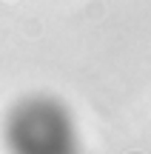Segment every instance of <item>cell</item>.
<instances>
[{
    "label": "cell",
    "mask_w": 151,
    "mask_h": 154,
    "mask_svg": "<svg viewBox=\"0 0 151 154\" xmlns=\"http://www.w3.org/2000/svg\"><path fill=\"white\" fill-rule=\"evenodd\" d=\"M23 32H29V37H37V34H40V23L37 20H29V26H23Z\"/></svg>",
    "instance_id": "cell-1"
},
{
    "label": "cell",
    "mask_w": 151,
    "mask_h": 154,
    "mask_svg": "<svg viewBox=\"0 0 151 154\" xmlns=\"http://www.w3.org/2000/svg\"><path fill=\"white\" fill-rule=\"evenodd\" d=\"M6 3H17V0H6Z\"/></svg>",
    "instance_id": "cell-2"
}]
</instances>
